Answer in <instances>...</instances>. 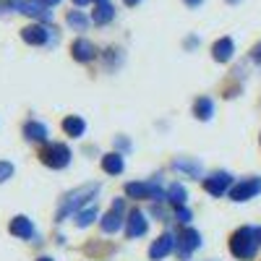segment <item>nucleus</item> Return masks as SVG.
<instances>
[{
	"label": "nucleus",
	"instance_id": "nucleus-13",
	"mask_svg": "<svg viewBox=\"0 0 261 261\" xmlns=\"http://www.w3.org/2000/svg\"><path fill=\"white\" fill-rule=\"evenodd\" d=\"M232 50H235L232 39H230V37H222L220 42H214L212 55H214V60H217V63H227V60L232 58Z\"/></svg>",
	"mask_w": 261,
	"mask_h": 261
},
{
	"label": "nucleus",
	"instance_id": "nucleus-34",
	"mask_svg": "<svg viewBox=\"0 0 261 261\" xmlns=\"http://www.w3.org/2000/svg\"><path fill=\"white\" fill-rule=\"evenodd\" d=\"M227 3H241V0H227Z\"/></svg>",
	"mask_w": 261,
	"mask_h": 261
},
{
	"label": "nucleus",
	"instance_id": "nucleus-15",
	"mask_svg": "<svg viewBox=\"0 0 261 261\" xmlns=\"http://www.w3.org/2000/svg\"><path fill=\"white\" fill-rule=\"evenodd\" d=\"M71 53H73L76 60L86 63V60H92V58H94V45H92L89 39H76L73 45H71Z\"/></svg>",
	"mask_w": 261,
	"mask_h": 261
},
{
	"label": "nucleus",
	"instance_id": "nucleus-23",
	"mask_svg": "<svg viewBox=\"0 0 261 261\" xmlns=\"http://www.w3.org/2000/svg\"><path fill=\"white\" fill-rule=\"evenodd\" d=\"M68 24H71V27H76V29H84V27H86V18H84V13L71 11V13H68Z\"/></svg>",
	"mask_w": 261,
	"mask_h": 261
},
{
	"label": "nucleus",
	"instance_id": "nucleus-3",
	"mask_svg": "<svg viewBox=\"0 0 261 261\" xmlns=\"http://www.w3.org/2000/svg\"><path fill=\"white\" fill-rule=\"evenodd\" d=\"M42 162H45L47 167H53V170H63L71 162V149L65 144H53V146H47L45 151H42Z\"/></svg>",
	"mask_w": 261,
	"mask_h": 261
},
{
	"label": "nucleus",
	"instance_id": "nucleus-17",
	"mask_svg": "<svg viewBox=\"0 0 261 261\" xmlns=\"http://www.w3.org/2000/svg\"><path fill=\"white\" fill-rule=\"evenodd\" d=\"M84 128H86V123H84L79 115H68V118L63 120V130H65L68 136H73V139L84 134Z\"/></svg>",
	"mask_w": 261,
	"mask_h": 261
},
{
	"label": "nucleus",
	"instance_id": "nucleus-21",
	"mask_svg": "<svg viewBox=\"0 0 261 261\" xmlns=\"http://www.w3.org/2000/svg\"><path fill=\"white\" fill-rule=\"evenodd\" d=\"M167 199L175 204V206H183V204H186V188H183L180 183H172L170 191H167Z\"/></svg>",
	"mask_w": 261,
	"mask_h": 261
},
{
	"label": "nucleus",
	"instance_id": "nucleus-35",
	"mask_svg": "<svg viewBox=\"0 0 261 261\" xmlns=\"http://www.w3.org/2000/svg\"><path fill=\"white\" fill-rule=\"evenodd\" d=\"M97 3H107V0H97Z\"/></svg>",
	"mask_w": 261,
	"mask_h": 261
},
{
	"label": "nucleus",
	"instance_id": "nucleus-1",
	"mask_svg": "<svg viewBox=\"0 0 261 261\" xmlns=\"http://www.w3.org/2000/svg\"><path fill=\"white\" fill-rule=\"evenodd\" d=\"M97 191H99V186H97V183H89V186H81V188L71 191V193L63 199V204H60V209H58V214H55V217H58V222H63L68 214H73L81 204H86V201H89L92 196L97 193Z\"/></svg>",
	"mask_w": 261,
	"mask_h": 261
},
{
	"label": "nucleus",
	"instance_id": "nucleus-5",
	"mask_svg": "<svg viewBox=\"0 0 261 261\" xmlns=\"http://www.w3.org/2000/svg\"><path fill=\"white\" fill-rule=\"evenodd\" d=\"M125 193L130 196V199H149V201H162L165 196L160 193L157 183H128L125 186Z\"/></svg>",
	"mask_w": 261,
	"mask_h": 261
},
{
	"label": "nucleus",
	"instance_id": "nucleus-24",
	"mask_svg": "<svg viewBox=\"0 0 261 261\" xmlns=\"http://www.w3.org/2000/svg\"><path fill=\"white\" fill-rule=\"evenodd\" d=\"M13 175V165L11 162H0V183H6Z\"/></svg>",
	"mask_w": 261,
	"mask_h": 261
},
{
	"label": "nucleus",
	"instance_id": "nucleus-22",
	"mask_svg": "<svg viewBox=\"0 0 261 261\" xmlns=\"http://www.w3.org/2000/svg\"><path fill=\"white\" fill-rule=\"evenodd\" d=\"M94 220H97V206H89V209H84V212L76 217V225H79V227H89Z\"/></svg>",
	"mask_w": 261,
	"mask_h": 261
},
{
	"label": "nucleus",
	"instance_id": "nucleus-14",
	"mask_svg": "<svg viewBox=\"0 0 261 261\" xmlns=\"http://www.w3.org/2000/svg\"><path fill=\"white\" fill-rule=\"evenodd\" d=\"M8 227H11V235H16V238H32L34 235V225L29 217H13Z\"/></svg>",
	"mask_w": 261,
	"mask_h": 261
},
{
	"label": "nucleus",
	"instance_id": "nucleus-33",
	"mask_svg": "<svg viewBox=\"0 0 261 261\" xmlns=\"http://www.w3.org/2000/svg\"><path fill=\"white\" fill-rule=\"evenodd\" d=\"M39 261H53V258H47V256H42V258H39Z\"/></svg>",
	"mask_w": 261,
	"mask_h": 261
},
{
	"label": "nucleus",
	"instance_id": "nucleus-10",
	"mask_svg": "<svg viewBox=\"0 0 261 261\" xmlns=\"http://www.w3.org/2000/svg\"><path fill=\"white\" fill-rule=\"evenodd\" d=\"M172 246H175V241H172V235L170 232H165V235H160L154 243H151V248H149V256L154 258V261H160V258H165L170 251H172Z\"/></svg>",
	"mask_w": 261,
	"mask_h": 261
},
{
	"label": "nucleus",
	"instance_id": "nucleus-30",
	"mask_svg": "<svg viewBox=\"0 0 261 261\" xmlns=\"http://www.w3.org/2000/svg\"><path fill=\"white\" fill-rule=\"evenodd\" d=\"M73 3H76V6H86V3H89V0H73Z\"/></svg>",
	"mask_w": 261,
	"mask_h": 261
},
{
	"label": "nucleus",
	"instance_id": "nucleus-12",
	"mask_svg": "<svg viewBox=\"0 0 261 261\" xmlns=\"http://www.w3.org/2000/svg\"><path fill=\"white\" fill-rule=\"evenodd\" d=\"M21 37H24V42H29V45H45V42L50 39V29L32 24L27 29H21Z\"/></svg>",
	"mask_w": 261,
	"mask_h": 261
},
{
	"label": "nucleus",
	"instance_id": "nucleus-26",
	"mask_svg": "<svg viewBox=\"0 0 261 261\" xmlns=\"http://www.w3.org/2000/svg\"><path fill=\"white\" fill-rule=\"evenodd\" d=\"M175 214H178V222H183V225H188V222H191V212H188L186 206H178V212H175Z\"/></svg>",
	"mask_w": 261,
	"mask_h": 261
},
{
	"label": "nucleus",
	"instance_id": "nucleus-7",
	"mask_svg": "<svg viewBox=\"0 0 261 261\" xmlns=\"http://www.w3.org/2000/svg\"><path fill=\"white\" fill-rule=\"evenodd\" d=\"M256 193H261V178H251V180L238 183V186L230 191V199H232V201H248V199H253Z\"/></svg>",
	"mask_w": 261,
	"mask_h": 261
},
{
	"label": "nucleus",
	"instance_id": "nucleus-11",
	"mask_svg": "<svg viewBox=\"0 0 261 261\" xmlns=\"http://www.w3.org/2000/svg\"><path fill=\"white\" fill-rule=\"evenodd\" d=\"M146 227H149V225H146V217H144L141 212L134 209V212L128 214V225H125V235H128V238H139V235H144Z\"/></svg>",
	"mask_w": 261,
	"mask_h": 261
},
{
	"label": "nucleus",
	"instance_id": "nucleus-9",
	"mask_svg": "<svg viewBox=\"0 0 261 261\" xmlns=\"http://www.w3.org/2000/svg\"><path fill=\"white\" fill-rule=\"evenodd\" d=\"M230 183H232V178L227 175V172H214L212 178L204 180V188H206V193H212V196H222V193L230 188Z\"/></svg>",
	"mask_w": 261,
	"mask_h": 261
},
{
	"label": "nucleus",
	"instance_id": "nucleus-20",
	"mask_svg": "<svg viewBox=\"0 0 261 261\" xmlns=\"http://www.w3.org/2000/svg\"><path fill=\"white\" fill-rule=\"evenodd\" d=\"M113 16H115V8L110 3H99L97 11H94V16H92V21H94V24H107Z\"/></svg>",
	"mask_w": 261,
	"mask_h": 261
},
{
	"label": "nucleus",
	"instance_id": "nucleus-6",
	"mask_svg": "<svg viewBox=\"0 0 261 261\" xmlns=\"http://www.w3.org/2000/svg\"><path fill=\"white\" fill-rule=\"evenodd\" d=\"M199 246H201V235H199V230H193V227L180 230V235H178V253H180V258H188L191 251H193V248H199Z\"/></svg>",
	"mask_w": 261,
	"mask_h": 261
},
{
	"label": "nucleus",
	"instance_id": "nucleus-29",
	"mask_svg": "<svg viewBox=\"0 0 261 261\" xmlns=\"http://www.w3.org/2000/svg\"><path fill=\"white\" fill-rule=\"evenodd\" d=\"M204 0H186V6H201Z\"/></svg>",
	"mask_w": 261,
	"mask_h": 261
},
{
	"label": "nucleus",
	"instance_id": "nucleus-32",
	"mask_svg": "<svg viewBox=\"0 0 261 261\" xmlns=\"http://www.w3.org/2000/svg\"><path fill=\"white\" fill-rule=\"evenodd\" d=\"M125 3H128V6H134V3H139V0H125Z\"/></svg>",
	"mask_w": 261,
	"mask_h": 261
},
{
	"label": "nucleus",
	"instance_id": "nucleus-8",
	"mask_svg": "<svg viewBox=\"0 0 261 261\" xmlns=\"http://www.w3.org/2000/svg\"><path fill=\"white\" fill-rule=\"evenodd\" d=\"M120 227H123V201L118 199L113 204V209L102 217V230L105 232H118Z\"/></svg>",
	"mask_w": 261,
	"mask_h": 261
},
{
	"label": "nucleus",
	"instance_id": "nucleus-16",
	"mask_svg": "<svg viewBox=\"0 0 261 261\" xmlns=\"http://www.w3.org/2000/svg\"><path fill=\"white\" fill-rule=\"evenodd\" d=\"M24 136H27L29 141L39 144V141H45V139H47V128L42 125L39 120H29V123L24 125Z\"/></svg>",
	"mask_w": 261,
	"mask_h": 261
},
{
	"label": "nucleus",
	"instance_id": "nucleus-18",
	"mask_svg": "<svg viewBox=\"0 0 261 261\" xmlns=\"http://www.w3.org/2000/svg\"><path fill=\"white\" fill-rule=\"evenodd\" d=\"M102 170L105 172H110V175H118V172H123V157L118 154H105L102 157Z\"/></svg>",
	"mask_w": 261,
	"mask_h": 261
},
{
	"label": "nucleus",
	"instance_id": "nucleus-25",
	"mask_svg": "<svg viewBox=\"0 0 261 261\" xmlns=\"http://www.w3.org/2000/svg\"><path fill=\"white\" fill-rule=\"evenodd\" d=\"M175 167H178V170H188L191 175H199V165H191V162H183V160H178V162H175Z\"/></svg>",
	"mask_w": 261,
	"mask_h": 261
},
{
	"label": "nucleus",
	"instance_id": "nucleus-4",
	"mask_svg": "<svg viewBox=\"0 0 261 261\" xmlns=\"http://www.w3.org/2000/svg\"><path fill=\"white\" fill-rule=\"evenodd\" d=\"M13 11L24 13V16H32V18H39V21H50L53 18V11H47L39 0H11L8 3Z\"/></svg>",
	"mask_w": 261,
	"mask_h": 261
},
{
	"label": "nucleus",
	"instance_id": "nucleus-27",
	"mask_svg": "<svg viewBox=\"0 0 261 261\" xmlns=\"http://www.w3.org/2000/svg\"><path fill=\"white\" fill-rule=\"evenodd\" d=\"M39 3L45 6V8H53V6H58V3H60V0H39Z\"/></svg>",
	"mask_w": 261,
	"mask_h": 261
},
{
	"label": "nucleus",
	"instance_id": "nucleus-19",
	"mask_svg": "<svg viewBox=\"0 0 261 261\" xmlns=\"http://www.w3.org/2000/svg\"><path fill=\"white\" fill-rule=\"evenodd\" d=\"M193 113H196V118L209 120V118H212V113H214L212 99H209V97H199V99H196V105H193Z\"/></svg>",
	"mask_w": 261,
	"mask_h": 261
},
{
	"label": "nucleus",
	"instance_id": "nucleus-31",
	"mask_svg": "<svg viewBox=\"0 0 261 261\" xmlns=\"http://www.w3.org/2000/svg\"><path fill=\"white\" fill-rule=\"evenodd\" d=\"M256 235H258V243H261V227H256Z\"/></svg>",
	"mask_w": 261,
	"mask_h": 261
},
{
	"label": "nucleus",
	"instance_id": "nucleus-2",
	"mask_svg": "<svg viewBox=\"0 0 261 261\" xmlns=\"http://www.w3.org/2000/svg\"><path fill=\"white\" fill-rule=\"evenodd\" d=\"M256 248H258V235L253 227H241L230 241V251L238 258H253Z\"/></svg>",
	"mask_w": 261,
	"mask_h": 261
},
{
	"label": "nucleus",
	"instance_id": "nucleus-28",
	"mask_svg": "<svg viewBox=\"0 0 261 261\" xmlns=\"http://www.w3.org/2000/svg\"><path fill=\"white\" fill-rule=\"evenodd\" d=\"M253 60H261V45H258V47L253 50Z\"/></svg>",
	"mask_w": 261,
	"mask_h": 261
}]
</instances>
